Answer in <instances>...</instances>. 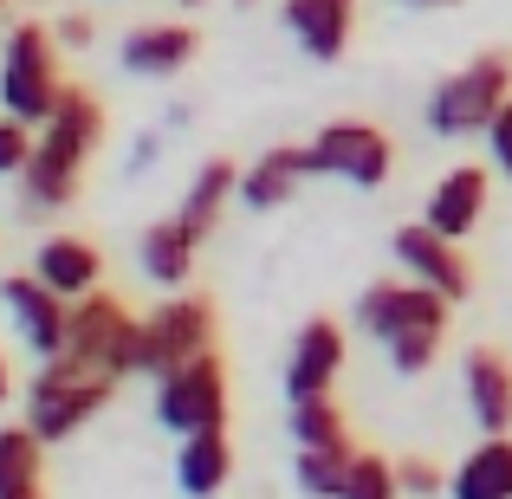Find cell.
<instances>
[{
    "label": "cell",
    "instance_id": "cell-1",
    "mask_svg": "<svg viewBox=\"0 0 512 499\" xmlns=\"http://www.w3.org/2000/svg\"><path fill=\"white\" fill-rule=\"evenodd\" d=\"M98 143H104V104L91 98V91L65 85L59 111L39 124L33 163L20 169L26 195H33L39 208H65V201H78V175H85V163H91Z\"/></svg>",
    "mask_w": 512,
    "mask_h": 499
},
{
    "label": "cell",
    "instance_id": "cell-2",
    "mask_svg": "<svg viewBox=\"0 0 512 499\" xmlns=\"http://www.w3.org/2000/svg\"><path fill=\"white\" fill-rule=\"evenodd\" d=\"M111 389H117V376L85 363V357H72V350L65 357H39V376L26 383V422L46 441H65L111 402Z\"/></svg>",
    "mask_w": 512,
    "mask_h": 499
},
{
    "label": "cell",
    "instance_id": "cell-3",
    "mask_svg": "<svg viewBox=\"0 0 512 499\" xmlns=\"http://www.w3.org/2000/svg\"><path fill=\"white\" fill-rule=\"evenodd\" d=\"M512 98V59L506 52H480L461 72H448L428 91V130L435 137H487V124Z\"/></svg>",
    "mask_w": 512,
    "mask_h": 499
},
{
    "label": "cell",
    "instance_id": "cell-4",
    "mask_svg": "<svg viewBox=\"0 0 512 499\" xmlns=\"http://www.w3.org/2000/svg\"><path fill=\"white\" fill-rule=\"evenodd\" d=\"M59 46L39 20H20L7 33V59H0V98H7L13 117L26 124H46L65 98V72H59Z\"/></svg>",
    "mask_w": 512,
    "mask_h": 499
},
{
    "label": "cell",
    "instance_id": "cell-5",
    "mask_svg": "<svg viewBox=\"0 0 512 499\" xmlns=\"http://www.w3.org/2000/svg\"><path fill=\"white\" fill-rule=\"evenodd\" d=\"M156 422L169 435H201V428H227V363L221 350L175 363L156 376Z\"/></svg>",
    "mask_w": 512,
    "mask_h": 499
},
{
    "label": "cell",
    "instance_id": "cell-6",
    "mask_svg": "<svg viewBox=\"0 0 512 499\" xmlns=\"http://www.w3.org/2000/svg\"><path fill=\"white\" fill-rule=\"evenodd\" d=\"M448 292L422 286V279H376L357 299V331L376 344H402V337H441L448 331Z\"/></svg>",
    "mask_w": 512,
    "mask_h": 499
},
{
    "label": "cell",
    "instance_id": "cell-7",
    "mask_svg": "<svg viewBox=\"0 0 512 499\" xmlns=\"http://www.w3.org/2000/svg\"><path fill=\"white\" fill-rule=\"evenodd\" d=\"M65 350L111 376H130V370H143V325L124 312V299L85 292V299H72V344Z\"/></svg>",
    "mask_w": 512,
    "mask_h": 499
},
{
    "label": "cell",
    "instance_id": "cell-8",
    "mask_svg": "<svg viewBox=\"0 0 512 499\" xmlns=\"http://www.w3.org/2000/svg\"><path fill=\"white\" fill-rule=\"evenodd\" d=\"M305 156H312V175H338L350 188H383L389 163H396V143H389V130L363 124V117H338L305 143Z\"/></svg>",
    "mask_w": 512,
    "mask_h": 499
},
{
    "label": "cell",
    "instance_id": "cell-9",
    "mask_svg": "<svg viewBox=\"0 0 512 499\" xmlns=\"http://www.w3.org/2000/svg\"><path fill=\"white\" fill-rule=\"evenodd\" d=\"M0 299H7V318L33 357H65V344H72V299L65 292H52L39 273H7Z\"/></svg>",
    "mask_w": 512,
    "mask_h": 499
},
{
    "label": "cell",
    "instance_id": "cell-10",
    "mask_svg": "<svg viewBox=\"0 0 512 499\" xmlns=\"http://www.w3.org/2000/svg\"><path fill=\"white\" fill-rule=\"evenodd\" d=\"M214 350V305L208 299H169L143 318V370H175V363Z\"/></svg>",
    "mask_w": 512,
    "mask_h": 499
},
{
    "label": "cell",
    "instance_id": "cell-11",
    "mask_svg": "<svg viewBox=\"0 0 512 499\" xmlns=\"http://www.w3.org/2000/svg\"><path fill=\"white\" fill-rule=\"evenodd\" d=\"M396 260H402V273L409 279H422V286H435V292H448V299H467L474 292V266H467V240H454V234H441V227H428V221H409V227H396Z\"/></svg>",
    "mask_w": 512,
    "mask_h": 499
},
{
    "label": "cell",
    "instance_id": "cell-12",
    "mask_svg": "<svg viewBox=\"0 0 512 499\" xmlns=\"http://www.w3.org/2000/svg\"><path fill=\"white\" fill-rule=\"evenodd\" d=\"M201 52V33L188 20H143L124 33V46H117V59H124V72L137 78H175L188 72Z\"/></svg>",
    "mask_w": 512,
    "mask_h": 499
},
{
    "label": "cell",
    "instance_id": "cell-13",
    "mask_svg": "<svg viewBox=\"0 0 512 499\" xmlns=\"http://www.w3.org/2000/svg\"><path fill=\"white\" fill-rule=\"evenodd\" d=\"M487 195H493V175L480 169V163H461V169H448V175L435 182L422 221L441 227V234H454V240H467L480 221H487Z\"/></svg>",
    "mask_w": 512,
    "mask_h": 499
},
{
    "label": "cell",
    "instance_id": "cell-14",
    "mask_svg": "<svg viewBox=\"0 0 512 499\" xmlns=\"http://www.w3.org/2000/svg\"><path fill=\"white\" fill-rule=\"evenodd\" d=\"M344 370V325L331 318H312L299 337H292V357H286V396H318L331 389Z\"/></svg>",
    "mask_w": 512,
    "mask_h": 499
},
{
    "label": "cell",
    "instance_id": "cell-15",
    "mask_svg": "<svg viewBox=\"0 0 512 499\" xmlns=\"http://www.w3.org/2000/svg\"><path fill=\"white\" fill-rule=\"evenodd\" d=\"M461 389H467L474 422L487 428V435H506L512 428V363H506V350H467Z\"/></svg>",
    "mask_w": 512,
    "mask_h": 499
},
{
    "label": "cell",
    "instance_id": "cell-16",
    "mask_svg": "<svg viewBox=\"0 0 512 499\" xmlns=\"http://www.w3.org/2000/svg\"><path fill=\"white\" fill-rule=\"evenodd\" d=\"M350 20H357V0H286V26L312 59H344L350 46Z\"/></svg>",
    "mask_w": 512,
    "mask_h": 499
},
{
    "label": "cell",
    "instance_id": "cell-17",
    "mask_svg": "<svg viewBox=\"0 0 512 499\" xmlns=\"http://www.w3.org/2000/svg\"><path fill=\"white\" fill-rule=\"evenodd\" d=\"M33 273L46 279L52 292H65V299H85V292H98L104 260H98V247H91V240H78V234H52V240H39Z\"/></svg>",
    "mask_w": 512,
    "mask_h": 499
},
{
    "label": "cell",
    "instance_id": "cell-18",
    "mask_svg": "<svg viewBox=\"0 0 512 499\" xmlns=\"http://www.w3.org/2000/svg\"><path fill=\"white\" fill-rule=\"evenodd\" d=\"M195 247H201V234L182 221V214H169V221L143 227L137 260H143V273H150L156 286H188V273H195Z\"/></svg>",
    "mask_w": 512,
    "mask_h": 499
},
{
    "label": "cell",
    "instance_id": "cell-19",
    "mask_svg": "<svg viewBox=\"0 0 512 499\" xmlns=\"http://www.w3.org/2000/svg\"><path fill=\"white\" fill-rule=\"evenodd\" d=\"M305 175H312V156H305V143H279V150H266L260 163L240 175V201H247V208H279V201L299 195Z\"/></svg>",
    "mask_w": 512,
    "mask_h": 499
},
{
    "label": "cell",
    "instance_id": "cell-20",
    "mask_svg": "<svg viewBox=\"0 0 512 499\" xmlns=\"http://www.w3.org/2000/svg\"><path fill=\"white\" fill-rule=\"evenodd\" d=\"M46 448L52 441L39 435L33 422L0 428V493L7 499H39V487H46Z\"/></svg>",
    "mask_w": 512,
    "mask_h": 499
},
{
    "label": "cell",
    "instance_id": "cell-21",
    "mask_svg": "<svg viewBox=\"0 0 512 499\" xmlns=\"http://www.w3.org/2000/svg\"><path fill=\"white\" fill-rule=\"evenodd\" d=\"M227 474H234V448H227V428H201V435H182V454H175V487L182 493H221Z\"/></svg>",
    "mask_w": 512,
    "mask_h": 499
},
{
    "label": "cell",
    "instance_id": "cell-22",
    "mask_svg": "<svg viewBox=\"0 0 512 499\" xmlns=\"http://www.w3.org/2000/svg\"><path fill=\"white\" fill-rule=\"evenodd\" d=\"M454 493L461 499H512V428L487 435L480 448H467L461 474H454Z\"/></svg>",
    "mask_w": 512,
    "mask_h": 499
},
{
    "label": "cell",
    "instance_id": "cell-23",
    "mask_svg": "<svg viewBox=\"0 0 512 499\" xmlns=\"http://www.w3.org/2000/svg\"><path fill=\"white\" fill-rule=\"evenodd\" d=\"M227 195H240V169L227 163V156H214V163H201L195 169V182H188V195H182V221L195 227L201 240L214 234V221H221V208H227Z\"/></svg>",
    "mask_w": 512,
    "mask_h": 499
},
{
    "label": "cell",
    "instance_id": "cell-24",
    "mask_svg": "<svg viewBox=\"0 0 512 499\" xmlns=\"http://www.w3.org/2000/svg\"><path fill=\"white\" fill-rule=\"evenodd\" d=\"M292 435H299V448H357L344 409L331 402V389H318V396H292Z\"/></svg>",
    "mask_w": 512,
    "mask_h": 499
},
{
    "label": "cell",
    "instance_id": "cell-25",
    "mask_svg": "<svg viewBox=\"0 0 512 499\" xmlns=\"http://www.w3.org/2000/svg\"><path fill=\"white\" fill-rule=\"evenodd\" d=\"M350 461H357V448H299V487L350 499Z\"/></svg>",
    "mask_w": 512,
    "mask_h": 499
},
{
    "label": "cell",
    "instance_id": "cell-26",
    "mask_svg": "<svg viewBox=\"0 0 512 499\" xmlns=\"http://www.w3.org/2000/svg\"><path fill=\"white\" fill-rule=\"evenodd\" d=\"M389 493H402V474L383 454L357 448V461H350V499H389Z\"/></svg>",
    "mask_w": 512,
    "mask_h": 499
},
{
    "label": "cell",
    "instance_id": "cell-27",
    "mask_svg": "<svg viewBox=\"0 0 512 499\" xmlns=\"http://www.w3.org/2000/svg\"><path fill=\"white\" fill-rule=\"evenodd\" d=\"M33 143H39V124H26V117L7 111V124H0V169L20 175L26 163H33Z\"/></svg>",
    "mask_w": 512,
    "mask_h": 499
},
{
    "label": "cell",
    "instance_id": "cell-28",
    "mask_svg": "<svg viewBox=\"0 0 512 499\" xmlns=\"http://www.w3.org/2000/svg\"><path fill=\"white\" fill-rule=\"evenodd\" d=\"M435 350H441V337H402V344H389V363H396L402 376H415V370L435 363Z\"/></svg>",
    "mask_w": 512,
    "mask_h": 499
},
{
    "label": "cell",
    "instance_id": "cell-29",
    "mask_svg": "<svg viewBox=\"0 0 512 499\" xmlns=\"http://www.w3.org/2000/svg\"><path fill=\"white\" fill-rule=\"evenodd\" d=\"M487 150H493V169L512 175V98L500 104V117L487 124Z\"/></svg>",
    "mask_w": 512,
    "mask_h": 499
},
{
    "label": "cell",
    "instance_id": "cell-30",
    "mask_svg": "<svg viewBox=\"0 0 512 499\" xmlns=\"http://www.w3.org/2000/svg\"><path fill=\"white\" fill-rule=\"evenodd\" d=\"M396 474H402V493H448V487H454V480H441L435 467L422 461V454H409V461H402Z\"/></svg>",
    "mask_w": 512,
    "mask_h": 499
},
{
    "label": "cell",
    "instance_id": "cell-31",
    "mask_svg": "<svg viewBox=\"0 0 512 499\" xmlns=\"http://www.w3.org/2000/svg\"><path fill=\"white\" fill-rule=\"evenodd\" d=\"M59 39H65V46H91V20H85V13H65V20H59Z\"/></svg>",
    "mask_w": 512,
    "mask_h": 499
},
{
    "label": "cell",
    "instance_id": "cell-32",
    "mask_svg": "<svg viewBox=\"0 0 512 499\" xmlns=\"http://www.w3.org/2000/svg\"><path fill=\"white\" fill-rule=\"evenodd\" d=\"M409 7H448V0H409Z\"/></svg>",
    "mask_w": 512,
    "mask_h": 499
},
{
    "label": "cell",
    "instance_id": "cell-33",
    "mask_svg": "<svg viewBox=\"0 0 512 499\" xmlns=\"http://www.w3.org/2000/svg\"><path fill=\"white\" fill-rule=\"evenodd\" d=\"M182 7H201V0H182Z\"/></svg>",
    "mask_w": 512,
    "mask_h": 499
}]
</instances>
